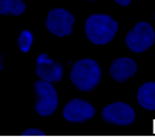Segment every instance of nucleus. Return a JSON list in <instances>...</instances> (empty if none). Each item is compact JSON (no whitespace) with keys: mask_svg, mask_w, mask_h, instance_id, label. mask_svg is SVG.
<instances>
[{"mask_svg":"<svg viewBox=\"0 0 155 137\" xmlns=\"http://www.w3.org/2000/svg\"><path fill=\"white\" fill-rule=\"evenodd\" d=\"M117 5H120V6H122V7H127L131 3V1L132 0H114Z\"/></svg>","mask_w":155,"mask_h":137,"instance_id":"14","label":"nucleus"},{"mask_svg":"<svg viewBox=\"0 0 155 137\" xmlns=\"http://www.w3.org/2000/svg\"><path fill=\"white\" fill-rule=\"evenodd\" d=\"M87 1H94V0H87Z\"/></svg>","mask_w":155,"mask_h":137,"instance_id":"15","label":"nucleus"},{"mask_svg":"<svg viewBox=\"0 0 155 137\" xmlns=\"http://www.w3.org/2000/svg\"><path fill=\"white\" fill-rule=\"evenodd\" d=\"M101 117L105 123L117 126H129L135 121V112L124 102H114L103 109Z\"/></svg>","mask_w":155,"mask_h":137,"instance_id":"5","label":"nucleus"},{"mask_svg":"<svg viewBox=\"0 0 155 137\" xmlns=\"http://www.w3.org/2000/svg\"><path fill=\"white\" fill-rule=\"evenodd\" d=\"M32 41H33L32 33H31L30 31H28V30L22 31L19 37V40H18L20 50H21L22 52H28L30 50V48H31Z\"/></svg>","mask_w":155,"mask_h":137,"instance_id":"12","label":"nucleus"},{"mask_svg":"<svg viewBox=\"0 0 155 137\" xmlns=\"http://www.w3.org/2000/svg\"><path fill=\"white\" fill-rule=\"evenodd\" d=\"M136 99L141 107L146 111H155V82H146L140 86Z\"/></svg>","mask_w":155,"mask_h":137,"instance_id":"10","label":"nucleus"},{"mask_svg":"<svg viewBox=\"0 0 155 137\" xmlns=\"http://www.w3.org/2000/svg\"><path fill=\"white\" fill-rule=\"evenodd\" d=\"M38 77L43 81L50 83H58L63 77V67L60 62H55L45 53H41L37 57Z\"/></svg>","mask_w":155,"mask_h":137,"instance_id":"8","label":"nucleus"},{"mask_svg":"<svg viewBox=\"0 0 155 137\" xmlns=\"http://www.w3.org/2000/svg\"><path fill=\"white\" fill-rule=\"evenodd\" d=\"M74 21V17L68 10L63 8H55L49 12L45 26L52 34L61 38L71 34Z\"/></svg>","mask_w":155,"mask_h":137,"instance_id":"6","label":"nucleus"},{"mask_svg":"<svg viewBox=\"0 0 155 137\" xmlns=\"http://www.w3.org/2000/svg\"><path fill=\"white\" fill-rule=\"evenodd\" d=\"M95 115V109L82 99H73L63 109V117L71 123H83Z\"/></svg>","mask_w":155,"mask_h":137,"instance_id":"7","label":"nucleus"},{"mask_svg":"<svg viewBox=\"0 0 155 137\" xmlns=\"http://www.w3.org/2000/svg\"><path fill=\"white\" fill-rule=\"evenodd\" d=\"M155 43V31L145 21L137 22L125 37L126 47L134 53H142Z\"/></svg>","mask_w":155,"mask_h":137,"instance_id":"3","label":"nucleus"},{"mask_svg":"<svg viewBox=\"0 0 155 137\" xmlns=\"http://www.w3.org/2000/svg\"><path fill=\"white\" fill-rule=\"evenodd\" d=\"M102 71L97 61L82 59L77 61L70 72V80L78 90L87 92L92 91L100 83Z\"/></svg>","mask_w":155,"mask_h":137,"instance_id":"2","label":"nucleus"},{"mask_svg":"<svg viewBox=\"0 0 155 137\" xmlns=\"http://www.w3.org/2000/svg\"><path fill=\"white\" fill-rule=\"evenodd\" d=\"M84 30L87 38L93 44L103 45L114 39L119 30V24L109 15L95 13L87 19Z\"/></svg>","mask_w":155,"mask_h":137,"instance_id":"1","label":"nucleus"},{"mask_svg":"<svg viewBox=\"0 0 155 137\" xmlns=\"http://www.w3.org/2000/svg\"><path fill=\"white\" fill-rule=\"evenodd\" d=\"M26 10V5L22 0H0V13L19 16Z\"/></svg>","mask_w":155,"mask_h":137,"instance_id":"11","label":"nucleus"},{"mask_svg":"<svg viewBox=\"0 0 155 137\" xmlns=\"http://www.w3.org/2000/svg\"><path fill=\"white\" fill-rule=\"evenodd\" d=\"M137 72V64L131 57H119L112 62L110 74L116 82L124 83Z\"/></svg>","mask_w":155,"mask_h":137,"instance_id":"9","label":"nucleus"},{"mask_svg":"<svg viewBox=\"0 0 155 137\" xmlns=\"http://www.w3.org/2000/svg\"><path fill=\"white\" fill-rule=\"evenodd\" d=\"M23 135H45V133L39 131V129H36V128H30V129L25 132Z\"/></svg>","mask_w":155,"mask_h":137,"instance_id":"13","label":"nucleus"},{"mask_svg":"<svg viewBox=\"0 0 155 137\" xmlns=\"http://www.w3.org/2000/svg\"><path fill=\"white\" fill-rule=\"evenodd\" d=\"M154 20H155V13H154Z\"/></svg>","mask_w":155,"mask_h":137,"instance_id":"16","label":"nucleus"},{"mask_svg":"<svg viewBox=\"0 0 155 137\" xmlns=\"http://www.w3.org/2000/svg\"><path fill=\"white\" fill-rule=\"evenodd\" d=\"M35 91L38 96L36 103V112L40 116H50L57 109L59 104L58 93L50 82L37 81L35 83Z\"/></svg>","mask_w":155,"mask_h":137,"instance_id":"4","label":"nucleus"}]
</instances>
